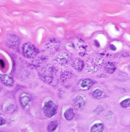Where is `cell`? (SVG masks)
Masks as SVG:
<instances>
[{
  "label": "cell",
  "instance_id": "cell-1",
  "mask_svg": "<svg viewBox=\"0 0 130 132\" xmlns=\"http://www.w3.org/2000/svg\"><path fill=\"white\" fill-rule=\"evenodd\" d=\"M57 107L54 102L51 101H47L44 107L45 115L49 118H51L56 114Z\"/></svg>",
  "mask_w": 130,
  "mask_h": 132
},
{
  "label": "cell",
  "instance_id": "cell-2",
  "mask_svg": "<svg viewBox=\"0 0 130 132\" xmlns=\"http://www.w3.org/2000/svg\"><path fill=\"white\" fill-rule=\"evenodd\" d=\"M24 52L25 54H26L27 57H32L35 53V48L32 45L30 44H26L25 46Z\"/></svg>",
  "mask_w": 130,
  "mask_h": 132
},
{
  "label": "cell",
  "instance_id": "cell-3",
  "mask_svg": "<svg viewBox=\"0 0 130 132\" xmlns=\"http://www.w3.org/2000/svg\"><path fill=\"white\" fill-rule=\"evenodd\" d=\"M74 104L78 108H83L85 104V101L84 98L82 96H78L76 97L74 100Z\"/></svg>",
  "mask_w": 130,
  "mask_h": 132
},
{
  "label": "cell",
  "instance_id": "cell-4",
  "mask_svg": "<svg viewBox=\"0 0 130 132\" xmlns=\"http://www.w3.org/2000/svg\"><path fill=\"white\" fill-rule=\"evenodd\" d=\"M104 129L102 123H96L90 128V132H103Z\"/></svg>",
  "mask_w": 130,
  "mask_h": 132
},
{
  "label": "cell",
  "instance_id": "cell-5",
  "mask_svg": "<svg viewBox=\"0 0 130 132\" xmlns=\"http://www.w3.org/2000/svg\"><path fill=\"white\" fill-rule=\"evenodd\" d=\"M1 79L2 82L6 86H9V87H12L13 86V80L12 79V78L9 77V76H6V75L3 76L1 77Z\"/></svg>",
  "mask_w": 130,
  "mask_h": 132
},
{
  "label": "cell",
  "instance_id": "cell-6",
  "mask_svg": "<svg viewBox=\"0 0 130 132\" xmlns=\"http://www.w3.org/2000/svg\"><path fill=\"white\" fill-rule=\"evenodd\" d=\"M64 116L67 120H71L74 116V113L73 110L72 108H68L65 111Z\"/></svg>",
  "mask_w": 130,
  "mask_h": 132
},
{
  "label": "cell",
  "instance_id": "cell-7",
  "mask_svg": "<svg viewBox=\"0 0 130 132\" xmlns=\"http://www.w3.org/2000/svg\"><path fill=\"white\" fill-rule=\"evenodd\" d=\"M31 101V99L27 95H24L20 98V102L22 107H25L29 104Z\"/></svg>",
  "mask_w": 130,
  "mask_h": 132
},
{
  "label": "cell",
  "instance_id": "cell-8",
  "mask_svg": "<svg viewBox=\"0 0 130 132\" xmlns=\"http://www.w3.org/2000/svg\"><path fill=\"white\" fill-rule=\"evenodd\" d=\"M59 123L57 121H53L49 123L48 127V130L49 132H53L57 129Z\"/></svg>",
  "mask_w": 130,
  "mask_h": 132
},
{
  "label": "cell",
  "instance_id": "cell-9",
  "mask_svg": "<svg viewBox=\"0 0 130 132\" xmlns=\"http://www.w3.org/2000/svg\"><path fill=\"white\" fill-rule=\"evenodd\" d=\"M94 84V82L92 80L89 79L83 80L81 82V86L83 88H90Z\"/></svg>",
  "mask_w": 130,
  "mask_h": 132
},
{
  "label": "cell",
  "instance_id": "cell-10",
  "mask_svg": "<svg viewBox=\"0 0 130 132\" xmlns=\"http://www.w3.org/2000/svg\"><path fill=\"white\" fill-rule=\"evenodd\" d=\"M103 93L102 90L99 89H97L93 92V96L95 98H99V97H101L102 96Z\"/></svg>",
  "mask_w": 130,
  "mask_h": 132
},
{
  "label": "cell",
  "instance_id": "cell-11",
  "mask_svg": "<svg viewBox=\"0 0 130 132\" xmlns=\"http://www.w3.org/2000/svg\"><path fill=\"white\" fill-rule=\"evenodd\" d=\"M120 105L124 108H127L130 107V99H127L125 100L121 101L120 102Z\"/></svg>",
  "mask_w": 130,
  "mask_h": 132
},
{
  "label": "cell",
  "instance_id": "cell-12",
  "mask_svg": "<svg viewBox=\"0 0 130 132\" xmlns=\"http://www.w3.org/2000/svg\"><path fill=\"white\" fill-rule=\"evenodd\" d=\"M103 110V107H102V106H98V107L96 108V109H95V110L94 111H95L96 113L98 114V113H101Z\"/></svg>",
  "mask_w": 130,
  "mask_h": 132
},
{
  "label": "cell",
  "instance_id": "cell-13",
  "mask_svg": "<svg viewBox=\"0 0 130 132\" xmlns=\"http://www.w3.org/2000/svg\"><path fill=\"white\" fill-rule=\"evenodd\" d=\"M5 124V119L0 118V125H4Z\"/></svg>",
  "mask_w": 130,
  "mask_h": 132
},
{
  "label": "cell",
  "instance_id": "cell-14",
  "mask_svg": "<svg viewBox=\"0 0 130 132\" xmlns=\"http://www.w3.org/2000/svg\"><path fill=\"white\" fill-rule=\"evenodd\" d=\"M110 49L112 50V51H116L117 50V48L116 47V46L113 45V44H111L110 45Z\"/></svg>",
  "mask_w": 130,
  "mask_h": 132
},
{
  "label": "cell",
  "instance_id": "cell-15",
  "mask_svg": "<svg viewBox=\"0 0 130 132\" xmlns=\"http://www.w3.org/2000/svg\"><path fill=\"white\" fill-rule=\"evenodd\" d=\"M0 66L2 67H4L5 66L4 62L2 60H0Z\"/></svg>",
  "mask_w": 130,
  "mask_h": 132
},
{
  "label": "cell",
  "instance_id": "cell-16",
  "mask_svg": "<svg viewBox=\"0 0 130 132\" xmlns=\"http://www.w3.org/2000/svg\"></svg>",
  "mask_w": 130,
  "mask_h": 132
}]
</instances>
